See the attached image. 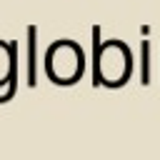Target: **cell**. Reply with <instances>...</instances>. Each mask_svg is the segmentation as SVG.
<instances>
[{
  "label": "cell",
  "instance_id": "cell-1",
  "mask_svg": "<svg viewBox=\"0 0 160 160\" xmlns=\"http://www.w3.org/2000/svg\"><path fill=\"white\" fill-rule=\"evenodd\" d=\"M132 72V52L122 40L100 42V25H92V85L120 88Z\"/></svg>",
  "mask_w": 160,
  "mask_h": 160
},
{
  "label": "cell",
  "instance_id": "cell-2",
  "mask_svg": "<svg viewBox=\"0 0 160 160\" xmlns=\"http://www.w3.org/2000/svg\"><path fill=\"white\" fill-rule=\"evenodd\" d=\"M45 72L58 85H72L85 72V55L75 40H55L45 50Z\"/></svg>",
  "mask_w": 160,
  "mask_h": 160
},
{
  "label": "cell",
  "instance_id": "cell-3",
  "mask_svg": "<svg viewBox=\"0 0 160 160\" xmlns=\"http://www.w3.org/2000/svg\"><path fill=\"white\" fill-rule=\"evenodd\" d=\"M20 70V58H18V42L15 40H0V88L10 82V78Z\"/></svg>",
  "mask_w": 160,
  "mask_h": 160
},
{
  "label": "cell",
  "instance_id": "cell-4",
  "mask_svg": "<svg viewBox=\"0 0 160 160\" xmlns=\"http://www.w3.org/2000/svg\"><path fill=\"white\" fill-rule=\"evenodd\" d=\"M25 75H28V85L32 88L38 82V28L30 25L28 35H25Z\"/></svg>",
  "mask_w": 160,
  "mask_h": 160
},
{
  "label": "cell",
  "instance_id": "cell-5",
  "mask_svg": "<svg viewBox=\"0 0 160 160\" xmlns=\"http://www.w3.org/2000/svg\"><path fill=\"white\" fill-rule=\"evenodd\" d=\"M140 58H142L140 80L148 85V82H150V40H142V45H140Z\"/></svg>",
  "mask_w": 160,
  "mask_h": 160
},
{
  "label": "cell",
  "instance_id": "cell-6",
  "mask_svg": "<svg viewBox=\"0 0 160 160\" xmlns=\"http://www.w3.org/2000/svg\"><path fill=\"white\" fill-rule=\"evenodd\" d=\"M15 88H18V72L10 78V82H8V85H2V88H0V102H8V100L15 95Z\"/></svg>",
  "mask_w": 160,
  "mask_h": 160
}]
</instances>
